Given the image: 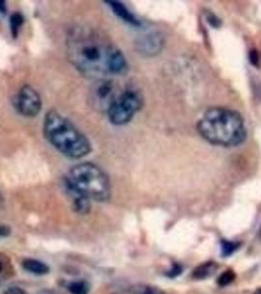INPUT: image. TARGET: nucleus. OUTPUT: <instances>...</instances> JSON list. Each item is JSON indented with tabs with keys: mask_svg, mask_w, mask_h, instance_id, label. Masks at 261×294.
<instances>
[{
	"mask_svg": "<svg viewBox=\"0 0 261 294\" xmlns=\"http://www.w3.org/2000/svg\"><path fill=\"white\" fill-rule=\"evenodd\" d=\"M118 49L106 36L94 28L79 26L67 36L69 60L90 78L102 79L110 75L111 60Z\"/></svg>",
	"mask_w": 261,
	"mask_h": 294,
	"instance_id": "1",
	"label": "nucleus"
},
{
	"mask_svg": "<svg viewBox=\"0 0 261 294\" xmlns=\"http://www.w3.org/2000/svg\"><path fill=\"white\" fill-rule=\"evenodd\" d=\"M197 132L208 142L225 147L239 145L246 138L241 115L224 107L206 110L197 123Z\"/></svg>",
	"mask_w": 261,
	"mask_h": 294,
	"instance_id": "2",
	"label": "nucleus"
},
{
	"mask_svg": "<svg viewBox=\"0 0 261 294\" xmlns=\"http://www.w3.org/2000/svg\"><path fill=\"white\" fill-rule=\"evenodd\" d=\"M46 139L61 154L71 159H82L92 151L88 137L58 111L49 110L45 116Z\"/></svg>",
	"mask_w": 261,
	"mask_h": 294,
	"instance_id": "3",
	"label": "nucleus"
},
{
	"mask_svg": "<svg viewBox=\"0 0 261 294\" xmlns=\"http://www.w3.org/2000/svg\"><path fill=\"white\" fill-rule=\"evenodd\" d=\"M64 179L96 202H105L110 198V181L107 175L93 163L86 162L74 166Z\"/></svg>",
	"mask_w": 261,
	"mask_h": 294,
	"instance_id": "4",
	"label": "nucleus"
},
{
	"mask_svg": "<svg viewBox=\"0 0 261 294\" xmlns=\"http://www.w3.org/2000/svg\"><path fill=\"white\" fill-rule=\"evenodd\" d=\"M142 97L139 91L133 89L126 90L107 109L108 119L115 126L126 125L142 109Z\"/></svg>",
	"mask_w": 261,
	"mask_h": 294,
	"instance_id": "5",
	"label": "nucleus"
},
{
	"mask_svg": "<svg viewBox=\"0 0 261 294\" xmlns=\"http://www.w3.org/2000/svg\"><path fill=\"white\" fill-rule=\"evenodd\" d=\"M14 106L21 115L33 118L42 111L43 101L40 94L34 88L29 85H25L16 95Z\"/></svg>",
	"mask_w": 261,
	"mask_h": 294,
	"instance_id": "6",
	"label": "nucleus"
},
{
	"mask_svg": "<svg viewBox=\"0 0 261 294\" xmlns=\"http://www.w3.org/2000/svg\"><path fill=\"white\" fill-rule=\"evenodd\" d=\"M165 45V39L162 34L152 32L140 37L135 44L136 50L143 57H154L158 55Z\"/></svg>",
	"mask_w": 261,
	"mask_h": 294,
	"instance_id": "7",
	"label": "nucleus"
},
{
	"mask_svg": "<svg viewBox=\"0 0 261 294\" xmlns=\"http://www.w3.org/2000/svg\"><path fill=\"white\" fill-rule=\"evenodd\" d=\"M99 81L95 84L93 89L92 99L94 101V105L100 109L106 110L115 100V88L114 84L110 80L98 79Z\"/></svg>",
	"mask_w": 261,
	"mask_h": 294,
	"instance_id": "8",
	"label": "nucleus"
},
{
	"mask_svg": "<svg viewBox=\"0 0 261 294\" xmlns=\"http://www.w3.org/2000/svg\"><path fill=\"white\" fill-rule=\"evenodd\" d=\"M64 188L71 200L72 209L80 215H88L91 211V199L64 179Z\"/></svg>",
	"mask_w": 261,
	"mask_h": 294,
	"instance_id": "9",
	"label": "nucleus"
},
{
	"mask_svg": "<svg viewBox=\"0 0 261 294\" xmlns=\"http://www.w3.org/2000/svg\"><path fill=\"white\" fill-rule=\"evenodd\" d=\"M105 3L111 8L113 13L124 22L134 27L142 26L141 21L122 2L115 1V0H108V1H105Z\"/></svg>",
	"mask_w": 261,
	"mask_h": 294,
	"instance_id": "10",
	"label": "nucleus"
},
{
	"mask_svg": "<svg viewBox=\"0 0 261 294\" xmlns=\"http://www.w3.org/2000/svg\"><path fill=\"white\" fill-rule=\"evenodd\" d=\"M22 266L26 271L40 275L47 274L50 271L49 267L47 264L36 259H26L23 261Z\"/></svg>",
	"mask_w": 261,
	"mask_h": 294,
	"instance_id": "11",
	"label": "nucleus"
},
{
	"mask_svg": "<svg viewBox=\"0 0 261 294\" xmlns=\"http://www.w3.org/2000/svg\"><path fill=\"white\" fill-rule=\"evenodd\" d=\"M218 266L215 262H206L198 266L194 269L192 272V276L196 279H203L210 276L212 273L215 272Z\"/></svg>",
	"mask_w": 261,
	"mask_h": 294,
	"instance_id": "12",
	"label": "nucleus"
},
{
	"mask_svg": "<svg viewBox=\"0 0 261 294\" xmlns=\"http://www.w3.org/2000/svg\"><path fill=\"white\" fill-rule=\"evenodd\" d=\"M25 22L24 16L20 12H15L10 17V30L12 37L16 39L20 33V30Z\"/></svg>",
	"mask_w": 261,
	"mask_h": 294,
	"instance_id": "13",
	"label": "nucleus"
},
{
	"mask_svg": "<svg viewBox=\"0 0 261 294\" xmlns=\"http://www.w3.org/2000/svg\"><path fill=\"white\" fill-rule=\"evenodd\" d=\"M90 286L86 281H74L69 285V291L72 294H88Z\"/></svg>",
	"mask_w": 261,
	"mask_h": 294,
	"instance_id": "14",
	"label": "nucleus"
},
{
	"mask_svg": "<svg viewBox=\"0 0 261 294\" xmlns=\"http://www.w3.org/2000/svg\"><path fill=\"white\" fill-rule=\"evenodd\" d=\"M236 278V273L233 270H226L224 272H222L218 279H217V283L220 286H227L230 283H232Z\"/></svg>",
	"mask_w": 261,
	"mask_h": 294,
	"instance_id": "15",
	"label": "nucleus"
},
{
	"mask_svg": "<svg viewBox=\"0 0 261 294\" xmlns=\"http://www.w3.org/2000/svg\"><path fill=\"white\" fill-rule=\"evenodd\" d=\"M237 248H238V243L237 242L229 241L225 239L221 240V252L225 257L232 255Z\"/></svg>",
	"mask_w": 261,
	"mask_h": 294,
	"instance_id": "16",
	"label": "nucleus"
},
{
	"mask_svg": "<svg viewBox=\"0 0 261 294\" xmlns=\"http://www.w3.org/2000/svg\"><path fill=\"white\" fill-rule=\"evenodd\" d=\"M206 21L209 23L210 26H212L213 28H220V26L222 25V22L221 20L213 13H207L206 15Z\"/></svg>",
	"mask_w": 261,
	"mask_h": 294,
	"instance_id": "17",
	"label": "nucleus"
},
{
	"mask_svg": "<svg viewBox=\"0 0 261 294\" xmlns=\"http://www.w3.org/2000/svg\"><path fill=\"white\" fill-rule=\"evenodd\" d=\"M138 293L139 294H163L160 289H157L153 286L141 287V290Z\"/></svg>",
	"mask_w": 261,
	"mask_h": 294,
	"instance_id": "18",
	"label": "nucleus"
},
{
	"mask_svg": "<svg viewBox=\"0 0 261 294\" xmlns=\"http://www.w3.org/2000/svg\"><path fill=\"white\" fill-rule=\"evenodd\" d=\"M248 58H249V61L252 65L254 66H258L259 65V62H260V59H259V54L257 52L256 49H251L249 51V54H248Z\"/></svg>",
	"mask_w": 261,
	"mask_h": 294,
	"instance_id": "19",
	"label": "nucleus"
},
{
	"mask_svg": "<svg viewBox=\"0 0 261 294\" xmlns=\"http://www.w3.org/2000/svg\"><path fill=\"white\" fill-rule=\"evenodd\" d=\"M182 272V267L178 264H173L172 268L168 271V272H166V274L170 277H176L178 276L180 273Z\"/></svg>",
	"mask_w": 261,
	"mask_h": 294,
	"instance_id": "20",
	"label": "nucleus"
},
{
	"mask_svg": "<svg viewBox=\"0 0 261 294\" xmlns=\"http://www.w3.org/2000/svg\"><path fill=\"white\" fill-rule=\"evenodd\" d=\"M4 294H26V292H25L23 289H21L20 287L12 286V287L7 288V289L4 291Z\"/></svg>",
	"mask_w": 261,
	"mask_h": 294,
	"instance_id": "21",
	"label": "nucleus"
},
{
	"mask_svg": "<svg viewBox=\"0 0 261 294\" xmlns=\"http://www.w3.org/2000/svg\"><path fill=\"white\" fill-rule=\"evenodd\" d=\"M11 233V228L8 226L0 225V238L7 237Z\"/></svg>",
	"mask_w": 261,
	"mask_h": 294,
	"instance_id": "22",
	"label": "nucleus"
},
{
	"mask_svg": "<svg viewBox=\"0 0 261 294\" xmlns=\"http://www.w3.org/2000/svg\"><path fill=\"white\" fill-rule=\"evenodd\" d=\"M7 12V5L6 2L3 1V0H0V13L6 14Z\"/></svg>",
	"mask_w": 261,
	"mask_h": 294,
	"instance_id": "23",
	"label": "nucleus"
},
{
	"mask_svg": "<svg viewBox=\"0 0 261 294\" xmlns=\"http://www.w3.org/2000/svg\"><path fill=\"white\" fill-rule=\"evenodd\" d=\"M3 206H4V197L1 193V191H0V209H1Z\"/></svg>",
	"mask_w": 261,
	"mask_h": 294,
	"instance_id": "24",
	"label": "nucleus"
},
{
	"mask_svg": "<svg viewBox=\"0 0 261 294\" xmlns=\"http://www.w3.org/2000/svg\"><path fill=\"white\" fill-rule=\"evenodd\" d=\"M254 294H261V287L258 288V289H256V291L254 292Z\"/></svg>",
	"mask_w": 261,
	"mask_h": 294,
	"instance_id": "25",
	"label": "nucleus"
},
{
	"mask_svg": "<svg viewBox=\"0 0 261 294\" xmlns=\"http://www.w3.org/2000/svg\"><path fill=\"white\" fill-rule=\"evenodd\" d=\"M2 270V265H1V262H0V271Z\"/></svg>",
	"mask_w": 261,
	"mask_h": 294,
	"instance_id": "26",
	"label": "nucleus"
}]
</instances>
